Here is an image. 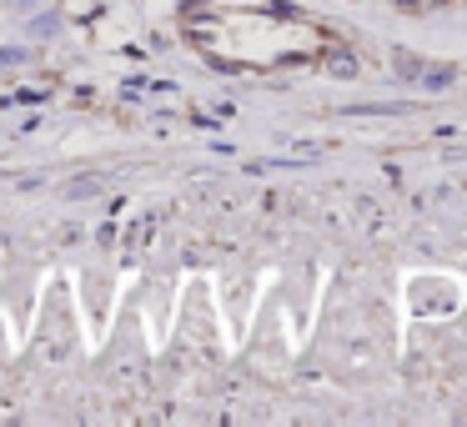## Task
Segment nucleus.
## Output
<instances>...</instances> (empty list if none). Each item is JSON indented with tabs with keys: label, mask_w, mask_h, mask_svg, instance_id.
Segmentation results:
<instances>
[{
	"label": "nucleus",
	"mask_w": 467,
	"mask_h": 427,
	"mask_svg": "<svg viewBox=\"0 0 467 427\" xmlns=\"http://www.w3.org/2000/svg\"><path fill=\"white\" fill-rule=\"evenodd\" d=\"M397 71L402 76H417L422 85H452V66H422V60L407 56V51H397Z\"/></svg>",
	"instance_id": "obj_1"
},
{
	"label": "nucleus",
	"mask_w": 467,
	"mask_h": 427,
	"mask_svg": "<svg viewBox=\"0 0 467 427\" xmlns=\"http://www.w3.org/2000/svg\"><path fill=\"white\" fill-rule=\"evenodd\" d=\"M402 6H417V0H402Z\"/></svg>",
	"instance_id": "obj_2"
}]
</instances>
